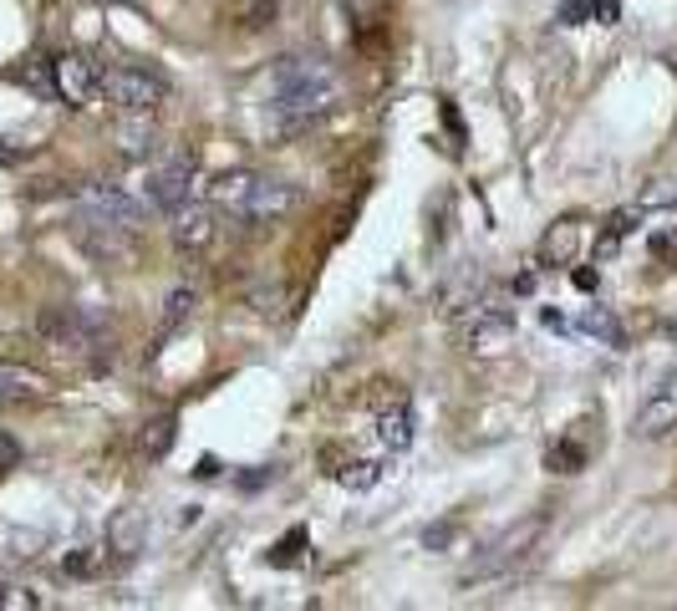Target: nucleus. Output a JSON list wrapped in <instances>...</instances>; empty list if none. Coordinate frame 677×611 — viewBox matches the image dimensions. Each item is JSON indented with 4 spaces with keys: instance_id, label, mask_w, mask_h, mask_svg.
Returning <instances> with one entry per match:
<instances>
[{
    "instance_id": "f257e3e1",
    "label": "nucleus",
    "mask_w": 677,
    "mask_h": 611,
    "mask_svg": "<svg viewBox=\"0 0 677 611\" xmlns=\"http://www.w3.org/2000/svg\"><path fill=\"white\" fill-rule=\"evenodd\" d=\"M342 102V77L316 57H286L270 72V113L286 128H306Z\"/></svg>"
},
{
    "instance_id": "f03ea898",
    "label": "nucleus",
    "mask_w": 677,
    "mask_h": 611,
    "mask_svg": "<svg viewBox=\"0 0 677 611\" xmlns=\"http://www.w3.org/2000/svg\"><path fill=\"white\" fill-rule=\"evenodd\" d=\"M209 204L230 219H245V225H265V219H280L296 209V189L280 179H265V174H250V169H235L209 184Z\"/></svg>"
},
{
    "instance_id": "7ed1b4c3",
    "label": "nucleus",
    "mask_w": 677,
    "mask_h": 611,
    "mask_svg": "<svg viewBox=\"0 0 677 611\" xmlns=\"http://www.w3.org/2000/svg\"><path fill=\"white\" fill-rule=\"evenodd\" d=\"M77 209L92 230H143V219H148V204L133 199L128 189H112V184H82L77 189Z\"/></svg>"
},
{
    "instance_id": "20e7f679",
    "label": "nucleus",
    "mask_w": 677,
    "mask_h": 611,
    "mask_svg": "<svg viewBox=\"0 0 677 611\" xmlns=\"http://www.w3.org/2000/svg\"><path fill=\"white\" fill-rule=\"evenodd\" d=\"M97 92L118 107V113H153V107L168 97V82L143 72V67H107Z\"/></svg>"
},
{
    "instance_id": "39448f33",
    "label": "nucleus",
    "mask_w": 677,
    "mask_h": 611,
    "mask_svg": "<svg viewBox=\"0 0 677 611\" xmlns=\"http://www.w3.org/2000/svg\"><path fill=\"white\" fill-rule=\"evenodd\" d=\"M464 342H469V352H479V357H499L504 347L515 342V311L504 306L499 296H489V301H469V316H464Z\"/></svg>"
},
{
    "instance_id": "423d86ee",
    "label": "nucleus",
    "mask_w": 677,
    "mask_h": 611,
    "mask_svg": "<svg viewBox=\"0 0 677 611\" xmlns=\"http://www.w3.org/2000/svg\"><path fill=\"white\" fill-rule=\"evenodd\" d=\"M545 535V515H530V520H520V525H510L504 535H494L489 545H484V555L469 566V581H484V576H499V571H510V566H520L525 555L535 550V540Z\"/></svg>"
},
{
    "instance_id": "0eeeda50",
    "label": "nucleus",
    "mask_w": 677,
    "mask_h": 611,
    "mask_svg": "<svg viewBox=\"0 0 677 611\" xmlns=\"http://www.w3.org/2000/svg\"><path fill=\"white\" fill-rule=\"evenodd\" d=\"M189 179H194V153H174V158H163L158 169H148V179H143V204L148 209H179L184 199H189Z\"/></svg>"
},
{
    "instance_id": "6e6552de",
    "label": "nucleus",
    "mask_w": 677,
    "mask_h": 611,
    "mask_svg": "<svg viewBox=\"0 0 677 611\" xmlns=\"http://www.w3.org/2000/svg\"><path fill=\"white\" fill-rule=\"evenodd\" d=\"M46 72H51V92L62 97L67 107H87V102L97 97V87H102V72H97L87 57H77V51H62V57H51Z\"/></svg>"
},
{
    "instance_id": "1a4fd4ad",
    "label": "nucleus",
    "mask_w": 677,
    "mask_h": 611,
    "mask_svg": "<svg viewBox=\"0 0 677 611\" xmlns=\"http://www.w3.org/2000/svg\"><path fill=\"white\" fill-rule=\"evenodd\" d=\"M168 235H174L179 250H204L214 240V204H179L168 209Z\"/></svg>"
},
{
    "instance_id": "9d476101",
    "label": "nucleus",
    "mask_w": 677,
    "mask_h": 611,
    "mask_svg": "<svg viewBox=\"0 0 677 611\" xmlns=\"http://www.w3.org/2000/svg\"><path fill=\"white\" fill-rule=\"evenodd\" d=\"M672 428H677V372L662 377V382L652 387V398L637 408V433H642V438H662V433H672Z\"/></svg>"
},
{
    "instance_id": "9b49d317",
    "label": "nucleus",
    "mask_w": 677,
    "mask_h": 611,
    "mask_svg": "<svg viewBox=\"0 0 677 611\" xmlns=\"http://www.w3.org/2000/svg\"><path fill=\"white\" fill-rule=\"evenodd\" d=\"M413 428H418V418H413V403L408 398H392V408L377 413V438H382L387 454H403L408 443H413Z\"/></svg>"
},
{
    "instance_id": "f8f14e48",
    "label": "nucleus",
    "mask_w": 677,
    "mask_h": 611,
    "mask_svg": "<svg viewBox=\"0 0 677 611\" xmlns=\"http://www.w3.org/2000/svg\"><path fill=\"white\" fill-rule=\"evenodd\" d=\"M46 398V377L21 362H0V403H36Z\"/></svg>"
},
{
    "instance_id": "ddd939ff",
    "label": "nucleus",
    "mask_w": 677,
    "mask_h": 611,
    "mask_svg": "<svg viewBox=\"0 0 677 611\" xmlns=\"http://www.w3.org/2000/svg\"><path fill=\"white\" fill-rule=\"evenodd\" d=\"M581 219H560V225H550L545 230V240H540V265H571L576 260V250H581Z\"/></svg>"
},
{
    "instance_id": "4468645a",
    "label": "nucleus",
    "mask_w": 677,
    "mask_h": 611,
    "mask_svg": "<svg viewBox=\"0 0 677 611\" xmlns=\"http://www.w3.org/2000/svg\"><path fill=\"white\" fill-rule=\"evenodd\" d=\"M275 16H280L275 0H235V6H224V21L240 31H265V26H275Z\"/></svg>"
},
{
    "instance_id": "2eb2a0df",
    "label": "nucleus",
    "mask_w": 677,
    "mask_h": 611,
    "mask_svg": "<svg viewBox=\"0 0 677 611\" xmlns=\"http://www.w3.org/2000/svg\"><path fill=\"white\" fill-rule=\"evenodd\" d=\"M581 331H586V337H596L601 347H627L622 321H616L606 306H586V311H581Z\"/></svg>"
},
{
    "instance_id": "dca6fc26",
    "label": "nucleus",
    "mask_w": 677,
    "mask_h": 611,
    "mask_svg": "<svg viewBox=\"0 0 677 611\" xmlns=\"http://www.w3.org/2000/svg\"><path fill=\"white\" fill-rule=\"evenodd\" d=\"M637 219H642V209H622V214H611V219H606V230H601V240H596V255H601V260H611L616 250H622V240L637 230Z\"/></svg>"
},
{
    "instance_id": "f3484780",
    "label": "nucleus",
    "mask_w": 677,
    "mask_h": 611,
    "mask_svg": "<svg viewBox=\"0 0 677 611\" xmlns=\"http://www.w3.org/2000/svg\"><path fill=\"white\" fill-rule=\"evenodd\" d=\"M138 449H143L148 459H163L168 449H174V418H158V423H148V428H143V438H138Z\"/></svg>"
},
{
    "instance_id": "a211bd4d",
    "label": "nucleus",
    "mask_w": 677,
    "mask_h": 611,
    "mask_svg": "<svg viewBox=\"0 0 677 611\" xmlns=\"http://www.w3.org/2000/svg\"><path fill=\"white\" fill-rule=\"evenodd\" d=\"M301 550H306V525H296V530H286L275 545H270V566H296L301 561Z\"/></svg>"
},
{
    "instance_id": "6ab92c4d",
    "label": "nucleus",
    "mask_w": 677,
    "mask_h": 611,
    "mask_svg": "<svg viewBox=\"0 0 677 611\" xmlns=\"http://www.w3.org/2000/svg\"><path fill=\"white\" fill-rule=\"evenodd\" d=\"M550 469H560V474H581L586 469V449L581 443H571V438H560L555 449H550V459H545Z\"/></svg>"
},
{
    "instance_id": "aec40b11",
    "label": "nucleus",
    "mask_w": 677,
    "mask_h": 611,
    "mask_svg": "<svg viewBox=\"0 0 677 611\" xmlns=\"http://www.w3.org/2000/svg\"><path fill=\"white\" fill-rule=\"evenodd\" d=\"M118 138H123V153H128V158H143V153L153 148V123H148V113H138V123H128Z\"/></svg>"
},
{
    "instance_id": "412c9836",
    "label": "nucleus",
    "mask_w": 677,
    "mask_h": 611,
    "mask_svg": "<svg viewBox=\"0 0 677 611\" xmlns=\"http://www.w3.org/2000/svg\"><path fill=\"white\" fill-rule=\"evenodd\" d=\"M336 479H342L347 489H372L377 479H382V464H372V459H357V464H347V469H336Z\"/></svg>"
},
{
    "instance_id": "4be33fe9",
    "label": "nucleus",
    "mask_w": 677,
    "mask_h": 611,
    "mask_svg": "<svg viewBox=\"0 0 677 611\" xmlns=\"http://www.w3.org/2000/svg\"><path fill=\"white\" fill-rule=\"evenodd\" d=\"M637 209H677V179H657V184L637 199Z\"/></svg>"
},
{
    "instance_id": "5701e85b",
    "label": "nucleus",
    "mask_w": 677,
    "mask_h": 611,
    "mask_svg": "<svg viewBox=\"0 0 677 611\" xmlns=\"http://www.w3.org/2000/svg\"><path fill=\"white\" fill-rule=\"evenodd\" d=\"M189 311H194V291H189V286L168 291V311H163V321H168V326H174V321H184Z\"/></svg>"
},
{
    "instance_id": "b1692460",
    "label": "nucleus",
    "mask_w": 677,
    "mask_h": 611,
    "mask_svg": "<svg viewBox=\"0 0 677 611\" xmlns=\"http://www.w3.org/2000/svg\"><path fill=\"white\" fill-rule=\"evenodd\" d=\"M62 566H67V576H92V571H97V550H92V545H82V550H72V555H67Z\"/></svg>"
},
{
    "instance_id": "393cba45",
    "label": "nucleus",
    "mask_w": 677,
    "mask_h": 611,
    "mask_svg": "<svg viewBox=\"0 0 677 611\" xmlns=\"http://www.w3.org/2000/svg\"><path fill=\"white\" fill-rule=\"evenodd\" d=\"M443 123H448V133H454V138H464V123L454 113V102H443Z\"/></svg>"
},
{
    "instance_id": "a878e982",
    "label": "nucleus",
    "mask_w": 677,
    "mask_h": 611,
    "mask_svg": "<svg viewBox=\"0 0 677 611\" xmlns=\"http://www.w3.org/2000/svg\"><path fill=\"white\" fill-rule=\"evenodd\" d=\"M423 540H428V545H443V540H454V525H438V530H428Z\"/></svg>"
},
{
    "instance_id": "bb28decb",
    "label": "nucleus",
    "mask_w": 677,
    "mask_h": 611,
    "mask_svg": "<svg viewBox=\"0 0 677 611\" xmlns=\"http://www.w3.org/2000/svg\"><path fill=\"white\" fill-rule=\"evenodd\" d=\"M576 286L581 291H596V270H576Z\"/></svg>"
}]
</instances>
